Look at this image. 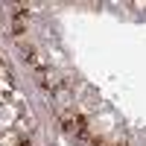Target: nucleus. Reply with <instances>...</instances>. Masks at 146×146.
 Here are the masks:
<instances>
[{
  "instance_id": "nucleus-2",
  "label": "nucleus",
  "mask_w": 146,
  "mask_h": 146,
  "mask_svg": "<svg viewBox=\"0 0 146 146\" xmlns=\"http://www.w3.org/2000/svg\"><path fill=\"white\" fill-rule=\"evenodd\" d=\"M23 29H27V23H23V18H15V21H12V32H15V35H21Z\"/></svg>"
},
{
  "instance_id": "nucleus-1",
  "label": "nucleus",
  "mask_w": 146,
  "mask_h": 146,
  "mask_svg": "<svg viewBox=\"0 0 146 146\" xmlns=\"http://www.w3.org/2000/svg\"><path fill=\"white\" fill-rule=\"evenodd\" d=\"M62 123H64V129L67 131H73V135H85V120L79 117V114H62Z\"/></svg>"
}]
</instances>
